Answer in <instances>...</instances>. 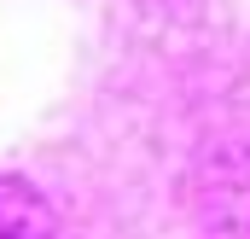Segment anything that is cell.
Wrapping results in <instances>:
<instances>
[{
    "mask_svg": "<svg viewBox=\"0 0 250 239\" xmlns=\"http://www.w3.org/2000/svg\"><path fill=\"white\" fill-rule=\"evenodd\" d=\"M0 239H59V222H53L47 198L29 181L0 175Z\"/></svg>",
    "mask_w": 250,
    "mask_h": 239,
    "instance_id": "cell-1",
    "label": "cell"
}]
</instances>
